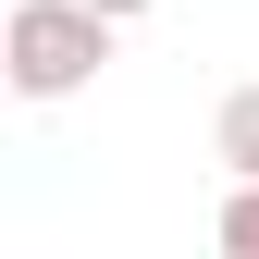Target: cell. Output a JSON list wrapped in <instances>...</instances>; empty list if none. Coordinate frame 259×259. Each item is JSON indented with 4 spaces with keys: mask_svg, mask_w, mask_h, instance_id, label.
I'll list each match as a JSON object with an SVG mask.
<instances>
[{
    "mask_svg": "<svg viewBox=\"0 0 259 259\" xmlns=\"http://www.w3.org/2000/svg\"><path fill=\"white\" fill-rule=\"evenodd\" d=\"M99 62H111V13L99 0H13V25H0L13 99H74V87H99Z\"/></svg>",
    "mask_w": 259,
    "mask_h": 259,
    "instance_id": "6da1fadb",
    "label": "cell"
},
{
    "mask_svg": "<svg viewBox=\"0 0 259 259\" xmlns=\"http://www.w3.org/2000/svg\"><path fill=\"white\" fill-rule=\"evenodd\" d=\"M210 160L222 173H259V87H235V99L210 111Z\"/></svg>",
    "mask_w": 259,
    "mask_h": 259,
    "instance_id": "7a4b0ae2",
    "label": "cell"
},
{
    "mask_svg": "<svg viewBox=\"0 0 259 259\" xmlns=\"http://www.w3.org/2000/svg\"><path fill=\"white\" fill-rule=\"evenodd\" d=\"M210 247H222V259H259V173H235V198H222Z\"/></svg>",
    "mask_w": 259,
    "mask_h": 259,
    "instance_id": "3957f363",
    "label": "cell"
},
{
    "mask_svg": "<svg viewBox=\"0 0 259 259\" xmlns=\"http://www.w3.org/2000/svg\"><path fill=\"white\" fill-rule=\"evenodd\" d=\"M99 13H111V25H136V13H148V0H99Z\"/></svg>",
    "mask_w": 259,
    "mask_h": 259,
    "instance_id": "277c9868",
    "label": "cell"
}]
</instances>
